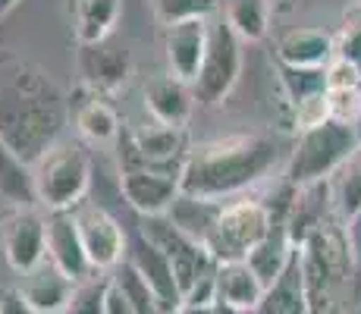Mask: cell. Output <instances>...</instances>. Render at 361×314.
Listing matches in <instances>:
<instances>
[{
	"instance_id": "cell-15",
	"label": "cell",
	"mask_w": 361,
	"mask_h": 314,
	"mask_svg": "<svg viewBox=\"0 0 361 314\" xmlns=\"http://www.w3.org/2000/svg\"><path fill=\"white\" fill-rule=\"evenodd\" d=\"M120 192L138 217H154L166 214L179 198V176L161 170H123Z\"/></svg>"
},
{
	"instance_id": "cell-37",
	"label": "cell",
	"mask_w": 361,
	"mask_h": 314,
	"mask_svg": "<svg viewBox=\"0 0 361 314\" xmlns=\"http://www.w3.org/2000/svg\"><path fill=\"white\" fill-rule=\"evenodd\" d=\"M0 314H35L19 289H0Z\"/></svg>"
},
{
	"instance_id": "cell-10",
	"label": "cell",
	"mask_w": 361,
	"mask_h": 314,
	"mask_svg": "<svg viewBox=\"0 0 361 314\" xmlns=\"http://www.w3.org/2000/svg\"><path fill=\"white\" fill-rule=\"evenodd\" d=\"M79 76L82 85L98 95L120 92L132 76V54L126 44L98 41V44H79Z\"/></svg>"
},
{
	"instance_id": "cell-26",
	"label": "cell",
	"mask_w": 361,
	"mask_h": 314,
	"mask_svg": "<svg viewBox=\"0 0 361 314\" xmlns=\"http://www.w3.org/2000/svg\"><path fill=\"white\" fill-rule=\"evenodd\" d=\"M276 73H280V88L286 95L289 107L298 104L302 97L327 92V69L324 66H286V63H276Z\"/></svg>"
},
{
	"instance_id": "cell-34",
	"label": "cell",
	"mask_w": 361,
	"mask_h": 314,
	"mask_svg": "<svg viewBox=\"0 0 361 314\" xmlns=\"http://www.w3.org/2000/svg\"><path fill=\"white\" fill-rule=\"evenodd\" d=\"M336 57H345L361 66V6L355 13H345L343 32L336 38Z\"/></svg>"
},
{
	"instance_id": "cell-14",
	"label": "cell",
	"mask_w": 361,
	"mask_h": 314,
	"mask_svg": "<svg viewBox=\"0 0 361 314\" xmlns=\"http://www.w3.org/2000/svg\"><path fill=\"white\" fill-rule=\"evenodd\" d=\"M126 261H132V267H135L138 274L145 277V283L154 289V296H157V302H161L164 314H176L179 308H183V292H179L173 264H170V258L154 246V242L145 239L142 233H135L129 239Z\"/></svg>"
},
{
	"instance_id": "cell-1",
	"label": "cell",
	"mask_w": 361,
	"mask_h": 314,
	"mask_svg": "<svg viewBox=\"0 0 361 314\" xmlns=\"http://www.w3.org/2000/svg\"><path fill=\"white\" fill-rule=\"evenodd\" d=\"M69 101L57 82L32 60H0V142L35 167L60 142Z\"/></svg>"
},
{
	"instance_id": "cell-9",
	"label": "cell",
	"mask_w": 361,
	"mask_h": 314,
	"mask_svg": "<svg viewBox=\"0 0 361 314\" xmlns=\"http://www.w3.org/2000/svg\"><path fill=\"white\" fill-rule=\"evenodd\" d=\"M73 214H75L82 242H85V251H88V261H92L94 270H114L120 261H126L129 236L114 214L104 211L101 205H92L88 198L79 207H73Z\"/></svg>"
},
{
	"instance_id": "cell-11",
	"label": "cell",
	"mask_w": 361,
	"mask_h": 314,
	"mask_svg": "<svg viewBox=\"0 0 361 314\" xmlns=\"http://www.w3.org/2000/svg\"><path fill=\"white\" fill-rule=\"evenodd\" d=\"M4 255L16 274L38 267L47 258V217L38 207H19L4 227Z\"/></svg>"
},
{
	"instance_id": "cell-41",
	"label": "cell",
	"mask_w": 361,
	"mask_h": 314,
	"mask_svg": "<svg viewBox=\"0 0 361 314\" xmlns=\"http://www.w3.org/2000/svg\"><path fill=\"white\" fill-rule=\"evenodd\" d=\"M352 129H355V135H358V142H361V104H358V114H355V120H352Z\"/></svg>"
},
{
	"instance_id": "cell-22",
	"label": "cell",
	"mask_w": 361,
	"mask_h": 314,
	"mask_svg": "<svg viewBox=\"0 0 361 314\" xmlns=\"http://www.w3.org/2000/svg\"><path fill=\"white\" fill-rule=\"evenodd\" d=\"M295 251H298V246L289 239L286 223H274V229L267 233V239L258 242L245 261L252 264V270L261 277L264 289H267L270 283H276L283 277V270L289 267V261L295 258Z\"/></svg>"
},
{
	"instance_id": "cell-35",
	"label": "cell",
	"mask_w": 361,
	"mask_h": 314,
	"mask_svg": "<svg viewBox=\"0 0 361 314\" xmlns=\"http://www.w3.org/2000/svg\"><path fill=\"white\" fill-rule=\"evenodd\" d=\"M361 104V88L358 92H330V114L339 123H352Z\"/></svg>"
},
{
	"instance_id": "cell-2",
	"label": "cell",
	"mask_w": 361,
	"mask_h": 314,
	"mask_svg": "<svg viewBox=\"0 0 361 314\" xmlns=\"http://www.w3.org/2000/svg\"><path fill=\"white\" fill-rule=\"evenodd\" d=\"M280 160V142L274 135L245 132L192 145L179 173V192L207 201L239 198L258 186Z\"/></svg>"
},
{
	"instance_id": "cell-7",
	"label": "cell",
	"mask_w": 361,
	"mask_h": 314,
	"mask_svg": "<svg viewBox=\"0 0 361 314\" xmlns=\"http://www.w3.org/2000/svg\"><path fill=\"white\" fill-rule=\"evenodd\" d=\"M138 233H142L145 239H151L166 258H170L183 298H185V292H189L192 286L201 280V277L211 274V270H217V261H214L211 251H207L204 246H198L195 239H189L185 233H179L166 214L142 217V223H138Z\"/></svg>"
},
{
	"instance_id": "cell-16",
	"label": "cell",
	"mask_w": 361,
	"mask_h": 314,
	"mask_svg": "<svg viewBox=\"0 0 361 314\" xmlns=\"http://www.w3.org/2000/svg\"><path fill=\"white\" fill-rule=\"evenodd\" d=\"M192 107H195V92H192V82L179 79V76L166 73L154 76V79L145 85V110L151 114L154 123L164 126H183L192 120Z\"/></svg>"
},
{
	"instance_id": "cell-20",
	"label": "cell",
	"mask_w": 361,
	"mask_h": 314,
	"mask_svg": "<svg viewBox=\"0 0 361 314\" xmlns=\"http://www.w3.org/2000/svg\"><path fill=\"white\" fill-rule=\"evenodd\" d=\"M264 298V283L248 261L217 264V302L233 308H258Z\"/></svg>"
},
{
	"instance_id": "cell-42",
	"label": "cell",
	"mask_w": 361,
	"mask_h": 314,
	"mask_svg": "<svg viewBox=\"0 0 361 314\" xmlns=\"http://www.w3.org/2000/svg\"><path fill=\"white\" fill-rule=\"evenodd\" d=\"M16 4H19V0H0V16H4V13H10Z\"/></svg>"
},
{
	"instance_id": "cell-24",
	"label": "cell",
	"mask_w": 361,
	"mask_h": 314,
	"mask_svg": "<svg viewBox=\"0 0 361 314\" xmlns=\"http://www.w3.org/2000/svg\"><path fill=\"white\" fill-rule=\"evenodd\" d=\"M220 207H224V201H207V198H195V195L179 192V198L170 205L166 217L173 220V227H176L179 233H185L189 239H195L198 246H204L214 223L220 217Z\"/></svg>"
},
{
	"instance_id": "cell-38",
	"label": "cell",
	"mask_w": 361,
	"mask_h": 314,
	"mask_svg": "<svg viewBox=\"0 0 361 314\" xmlns=\"http://www.w3.org/2000/svg\"><path fill=\"white\" fill-rule=\"evenodd\" d=\"M345 236H349V251L352 261H355V270L361 274V211L345 220Z\"/></svg>"
},
{
	"instance_id": "cell-17",
	"label": "cell",
	"mask_w": 361,
	"mask_h": 314,
	"mask_svg": "<svg viewBox=\"0 0 361 314\" xmlns=\"http://www.w3.org/2000/svg\"><path fill=\"white\" fill-rule=\"evenodd\" d=\"M69 114H73L75 132L92 145H107L120 135V114L116 107L107 101V95H98L92 88L82 85L75 92V101L69 97Z\"/></svg>"
},
{
	"instance_id": "cell-27",
	"label": "cell",
	"mask_w": 361,
	"mask_h": 314,
	"mask_svg": "<svg viewBox=\"0 0 361 314\" xmlns=\"http://www.w3.org/2000/svg\"><path fill=\"white\" fill-rule=\"evenodd\" d=\"M110 280L126 292L129 302L135 305L138 314H164L161 302H157V296H154V289H151V286L145 283V277L132 267V261H120V264H116V267L110 270Z\"/></svg>"
},
{
	"instance_id": "cell-5",
	"label": "cell",
	"mask_w": 361,
	"mask_h": 314,
	"mask_svg": "<svg viewBox=\"0 0 361 314\" xmlns=\"http://www.w3.org/2000/svg\"><path fill=\"white\" fill-rule=\"evenodd\" d=\"M274 229V214L264 201L255 198H233L224 201L220 217L207 236L204 248L214 255V261H245L258 242L267 239Z\"/></svg>"
},
{
	"instance_id": "cell-25",
	"label": "cell",
	"mask_w": 361,
	"mask_h": 314,
	"mask_svg": "<svg viewBox=\"0 0 361 314\" xmlns=\"http://www.w3.org/2000/svg\"><path fill=\"white\" fill-rule=\"evenodd\" d=\"M75 41L79 44H98L114 35V25L120 19V0H75Z\"/></svg>"
},
{
	"instance_id": "cell-19",
	"label": "cell",
	"mask_w": 361,
	"mask_h": 314,
	"mask_svg": "<svg viewBox=\"0 0 361 314\" xmlns=\"http://www.w3.org/2000/svg\"><path fill=\"white\" fill-rule=\"evenodd\" d=\"M336 57V41L321 29H293L276 44V63L286 66H327Z\"/></svg>"
},
{
	"instance_id": "cell-33",
	"label": "cell",
	"mask_w": 361,
	"mask_h": 314,
	"mask_svg": "<svg viewBox=\"0 0 361 314\" xmlns=\"http://www.w3.org/2000/svg\"><path fill=\"white\" fill-rule=\"evenodd\" d=\"M327 92H358L361 88V66L345 57H333L327 66Z\"/></svg>"
},
{
	"instance_id": "cell-28",
	"label": "cell",
	"mask_w": 361,
	"mask_h": 314,
	"mask_svg": "<svg viewBox=\"0 0 361 314\" xmlns=\"http://www.w3.org/2000/svg\"><path fill=\"white\" fill-rule=\"evenodd\" d=\"M226 23L242 41H261L267 35V0H233Z\"/></svg>"
},
{
	"instance_id": "cell-21",
	"label": "cell",
	"mask_w": 361,
	"mask_h": 314,
	"mask_svg": "<svg viewBox=\"0 0 361 314\" xmlns=\"http://www.w3.org/2000/svg\"><path fill=\"white\" fill-rule=\"evenodd\" d=\"M0 201L10 207H41L35 188V167L0 142Z\"/></svg>"
},
{
	"instance_id": "cell-32",
	"label": "cell",
	"mask_w": 361,
	"mask_h": 314,
	"mask_svg": "<svg viewBox=\"0 0 361 314\" xmlns=\"http://www.w3.org/2000/svg\"><path fill=\"white\" fill-rule=\"evenodd\" d=\"M333 120L330 114V92H317L311 97H302L298 104H293V129L305 132V129H314V126Z\"/></svg>"
},
{
	"instance_id": "cell-8",
	"label": "cell",
	"mask_w": 361,
	"mask_h": 314,
	"mask_svg": "<svg viewBox=\"0 0 361 314\" xmlns=\"http://www.w3.org/2000/svg\"><path fill=\"white\" fill-rule=\"evenodd\" d=\"M185 129L183 126H145L129 132L123 148V170H161V173H183L185 164Z\"/></svg>"
},
{
	"instance_id": "cell-30",
	"label": "cell",
	"mask_w": 361,
	"mask_h": 314,
	"mask_svg": "<svg viewBox=\"0 0 361 314\" xmlns=\"http://www.w3.org/2000/svg\"><path fill=\"white\" fill-rule=\"evenodd\" d=\"M98 274L101 270H94L92 277H85V280L75 283L63 314H104V296H107L110 277H98Z\"/></svg>"
},
{
	"instance_id": "cell-18",
	"label": "cell",
	"mask_w": 361,
	"mask_h": 314,
	"mask_svg": "<svg viewBox=\"0 0 361 314\" xmlns=\"http://www.w3.org/2000/svg\"><path fill=\"white\" fill-rule=\"evenodd\" d=\"M73 289H75V280H69L63 270L57 264H51L47 258L38 267L25 270L23 283H19V292L35 308V314H63Z\"/></svg>"
},
{
	"instance_id": "cell-3",
	"label": "cell",
	"mask_w": 361,
	"mask_h": 314,
	"mask_svg": "<svg viewBox=\"0 0 361 314\" xmlns=\"http://www.w3.org/2000/svg\"><path fill=\"white\" fill-rule=\"evenodd\" d=\"M361 148L352 123L327 120L314 129L298 132V142L289 151L286 160V183L308 186L321 183V179L336 176V170L352 160V155Z\"/></svg>"
},
{
	"instance_id": "cell-39",
	"label": "cell",
	"mask_w": 361,
	"mask_h": 314,
	"mask_svg": "<svg viewBox=\"0 0 361 314\" xmlns=\"http://www.w3.org/2000/svg\"><path fill=\"white\" fill-rule=\"evenodd\" d=\"M214 314H258V308H233V305L217 302L214 305Z\"/></svg>"
},
{
	"instance_id": "cell-43",
	"label": "cell",
	"mask_w": 361,
	"mask_h": 314,
	"mask_svg": "<svg viewBox=\"0 0 361 314\" xmlns=\"http://www.w3.org/2000/svg\"><path fill=\"white\" fill-rule=\"evenodd\" d=\"M355 314H361V308H358V311H355Z\"/></svg>"
},
{
	"instance_id": "cell-40",
	"label": "cell",
	"mask_w": 361,
	"mask_h": 314,
	"mask_svg": "<svg viewBox=\"0 0 361 314\" xmlns=\"http://www.w3.org/2000/svg\"><path fill=\"white\" fill-rule=\"evenodd\" d=\"M176 314H214V305H183Z\"/></svg>"
},
{
	"instance_id": "cell-12",
	"label": "cell",
	"mask_w": 361,
	"mask_h": 314,
	"mask_svg": "<svg viewBox=\"0 0 361 314\" xmlns=\"http://www.w3.org/2000/svg\"><path fill=\"white\" fill-rule=\"evenodd\" d=\"M207 41H211V19H183L166 25L164 54L170 73L185 82H195L207 54Z\"/></svg>"
},
{
	"instance_id": "cell-13",
	"label": "cell",
	"mask_w": 361,
	"mask_h": 314,
	"mask_svg": "<svg viewBox=\"0 0 361 314\" xmlns=\"http://www.w3.org/2000/svg\"><path fill=\"white\" fill-rule=\"evenodd\" d=\"M47 261L75 283L94 274L73 211H47Z\"/></svg>"
},
{
	"instance_id": "cell-29",
	"label": "cell",
	"mask_w": 361,
	"mask_h": 314,
	"mask_svg": "<svg viewBox=\"0 0 361 314\" xmlns=\"http://www.w3.org/2000/svg\"><path fill=\"white\" fill-rule=\"evenodd\" d=\"M333 201H336V211L343 214V220H349L352 214L361 211V167L355 160H345V164L336 170Z\"/></svg>"
},
{
	"instance_id": "cell-23",
	"label": "cell",
	"mask_w": 361,
	"mask_h": 314,
	"mask_svg": "<svg viewBox=\"0 0 361 314\" xmlns=\"http://www.w3.org/2000/svg\"><path fill=\"white\" fill-rule=\"evenodd\" d=\"M258 314H308V302H305V277H302V248L283 270L276 283L264 289V298L258 305Z\"/></svg>"
},
{
	"instance_id": "cell-31",
	"label": "cell",
	"mask_w": 361,
	"mask_h": 314,
	"mask_svg": "<svg viewBox=\"0 0 361 314\" xmlns=\"http://www.w3.org/2000/svg\"><path fill=\"white\" fill-rule=\"evenodd\" d=\"M154 10L164 25H173L183 19H211L217 13V0H154Z\"/></svg>"
},
{
	"instance_id": "cell-6",
	"label": "cell",
	"mask_w": 361,
	"mask_h": 314,
	"mask_svg": "<svg viewBox=\"0 0 361 314\" xmlns=\"http://www.w3.org/2000/svg\"><path fill=\"white\" fill-rule=\"evenodd\" d=\"M242 73V38L233 32L226 19H211V41H207L204 63L198 69V79L192 82L195 101L204 107L220 104L233 92Z\"/></svg>"
},
{
	"instance_id": "cell-36",
	"label": "cell",
	"mask_w": 361,
	"mask_h": 314,
	"mask_svg": "<svg viewBox=\"0 0 361 314\" xmlns=\"http://www.w3.org/2000/svg\"><path fill=\"white\" fill-rule=\"evenodd\" d=\"M104 314H138L135 305L129 302V296L114 280L107 283V296H104Z\"/></svg>"
},
{
	"instance_id": "cell-4",
	"label": "cell",
	"mask_w": 361,
	"mask_h": 314,
	"mask_svg": "<svg viewBox=\"0 0 361 314\" xmlns=\"http://www.w3.org/2000/svg\"><path fill=\"white\" fill-rule=\"evenodd\" d=\"M92 186V157L79 142H57L35 164V188L44 211H73Z\"/></svg>"
}]
</instances>
